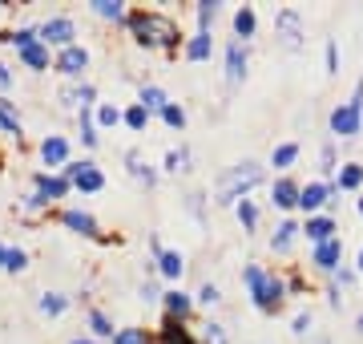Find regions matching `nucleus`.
Masks as SVG:
<instances>
[{"label":"nucleus","instance_id":"nucleus-1","mask_svg":"<svg viewBox=\"0 0 363 344\" xmlns=\"http://www.w3.org/2000/svg\"><path fill=\"white\" fill-rule=\"evenodd\" d=\"M125 25H130L133 41H138L142 49H162V53L174 57L182 45H186L182 28L174 25V16H166V13H130Z\"/></svg>","mask_w":363,"mask_h":344},{"label":"nucleus","instance_id":"nucleus-2","mask_svg":"<svg viewBox=\"0 0 363 344\" xmlns=\"http://www.w3.org/2000/svg\"><path fill=\"white\" fill-rule=\"evenodd\" d=\"M242 284L250 288V300H255L259 312H279V308H283L286 288L274 272H267V267H259V264H247L242 267Z\"/></svg>","mask_w":363,"mask_h":344},{"label":"nucleus","instance_id":"nucleus-3","mask_svg":"<svg viewBox=\"0 0 363 344\" xmlns=\"http://www.w3.org/2000/svg\"><path fill=\"white\" fill-rule=\"evenodd\" d=\"M259 183H262V166H259V162H238V166H230V171L218 178L214 195H218L222 207H230V203L247 199V195H250Z\"/></svg>","mask_w":363,"mask_h":344},{"label":"nucleus","instance_id":"nucleus-4","mask_svg":"<svg viewBox=\"0 0 363 344\" xmlns=\"http://www.w3.org/2000/svg\"><path fill=\"white\" fill-rule=\"evenodd\" d=\"M363 126V77L355 81V93H351L343 106L331 109V134L335 138H355Z\"/></svg>","mask_w":363,"mask_h":344},{"label":"nucleus","instance_id":"nucleus-5","mask_svg":"<svg viewBox=\"0 0 363 344\" xmlns=\"http://www.w3.org/2000/svg\"><path fill=\"white\" fill-rule=\"evenodd\" d=\"M61 178H65L73 190H81V195H97V190H105V174L101 166L93 158H69L65 166H61Z\"/></svg>","mask_w":363,"mask_h":344},{"label":"nucleus","instance_id":"nucleus-6","mask_svg":"<svg viewBox=\"0 0 363 344\" xmlns=\"http://www.w3.org/2000/svg\"><path fill=\"white\" fill-rule=\"evenodd\" d=\"M73 37H77L73 16H49V21L37 25V41L45 49H65V45H73Z\"/></svg>","mask_w":363,"mask_h":344},{"label":"nucleus","instance_id":"nucleus-7","mask_svg":"<svg viewBox=\"0 0 363 344\" xmlns=\"http://www.w3.org/2000/svg\"><path fill=\"white\" fill-rule=\"evenodd\" d=\"M52 69L61 73V77H69V81H81L85 77V69H89V49L85 45H65V49H57V57H52Z\"/></svg>","mask_w":363,"mask_h":344},{"label":"nucleus","instance_id":"nucleus-8","mask_svg":"<svg viewBox=\"0 0 363 344\" xmlns=\"http://www.w3.org/2000/svg\"><path fill=\"white\" fill-rule=\"evenodd\" d=\"M274 33L283 41V49H291V53H298V49H303V37H307L303 16H298L295 9H283V13L274 16Z\"/></svg>","mask_w":363,"mask_h":344},{"label":"nucleus","instance_id":"nucleus-9","mask_svg":"<svg viewBox=\"0 0 363 344\" xmlns=\"http://www.w3.org/2000/svg\"><path fill=\"white\" fill-rule=\"evenodd\" d=\"M331 195H335V183H307V186H298V211H307L315 215L319 207H327L331 203Z\"/></svg>","mask_w":363,"mask_h":344},{"label":"nucleus","instance_id":"nucleus-10","mask_svg":"<svg viewBox=\"0 0 363 344\" xmlns=\"http://www.w3.org/2000/svg\"><path fill=\"white\" fill-rule=\"evenodd\" d=\"M33 190L45 199V207H52V203L69 199V190H73V186H69L61 174H33Z\"/></svg>","mask_w":363,"mask_h":344},{"label":"nucleus","instance_id":"nucleus-11","mask_svg":"<svg viewBox=\"0 0 363 344\" xmlns=\"http://www.w3.org/2000/svg\"><path fill=\"white\" fill-rule=\"evenodd\" d=\"M40 162H45V166H57V171L65 166L69 162V138L65 134H45V138H40Z\"/></svg>","mask_w":363,"mask_h":344},{"label":"nucleus","instance_id":"nucleus-12","mask_svg":"<svg viewBox=\"0 0 363 344\" xmlns=\"http://www.w3.org/2000/svg\"><path fill=\"white\" fill-rule=\"evenodd\" d=\"M247 45L238 37H230V45H226V85H238V81L247 77Z\"/></svg>","mask_w":363,"mask_h":344},{"label":"nucleus","instance_id":"nucleus-13","mask_svg":"<svg viewBox=\"0 0 363 344\" xmlns=\"http://www.w3.org/2000/svg\"><path fill=\"white\" fill-rule=\"evenodd\" d=\"M61 223H65L69 231L85 235V239H101V227H97V219H93L89 211H81V207H65V211H61Z\"/></svg>","mask_w":363,"mask_h":344},{"label":"nucleus","instance_id":"nucleus-14","mask_svg":"<svg viewBox=\"0 0 363 344\" xmlns=\"http://www.w3.org/2000/svg\"><path fill=\"white\" fill-rule=\"evenodd\" d=\"M339 259H343V239H327V243H315V252H311V264L319 267V272H327V276H331V272H335L339 267Z\"/></svg>","mask_w":363,"mask_h":344},{"label":"nucleus","instance_id":"nucleus-15","mask_svg":"<svg viewBox=\"0 0 363 344\" xmlns=\"http://www.w3.org/2000/svg\"><path fill=\"white\" fill-rule=\"evenodd\" d=\"M339 223L331 215H307V223H298V235H307L311 243H327V239H335Z\"/></svg>","mask_w":363,"mask_h":344},{"label":"nucleus","instance_id":"nucleus-16","mask_svg":"<svg viewBox=\"0 0 363 344\" xmlns=\"http://www.w3.org/2000/svg\"><path fill=\"white\" fill-rule=\"evenodd\" d=\"M271 203L279 207V211H295V203H298V183L291 178V174H279L271 183Z\"/></svg>","mask_w":363,"mask_h":344},{"label":"nucleus","instance_id":"nucleus-17","mask_svg":"<svg viewBox=\"0 0 363 344\" xmlns=\"http://www.w3.org/2000/svg\"><path fill=\"white\" fill-rule=\"evenodd\" d=\"M162 308H166L169 320H186L190 312H194V300H190L182 288H169V291H162Z\"/></svg>","mask_w":363,"mask_h":344},{"label":"nucleus","instance_id":"nucleus-18","mask_svg":"<svg viewBox=\"0 0 363 344\" xmlns=\"http://www.w3.org/2000/svg\"><path fill=\"white\" fill-rule=\"evenodd\" d=\"M157 344H198V336H194L190 328H186V320H169V316H166Z\"/></svg>","mask_w":363,"mask_h":344},{"label":"nucleus","instance_id":"nucleus-19","mask_svg":"<svg viewBox=\"0 0 363 344\" xmlns=\"http://www.w3.org/2000/svg\"><path fill=\"white\" fill-rule=\"evenodd\" d=\"M210 53H214V37H210V33H194V37L182 45V57H186V61H206Z\"/></svg>","mask_w":363,"mask_h":344},{"label":"nucleus","instance_id":"nucleus-20","mask_svg":"<svg viewBox=\"0 0 363 344\" xmlns=\"http://www.w3.org/2000/svg\"><path fill=\"white\" fill-rule=\"evenodd\" d=\"M93 16H101V21H113V25H125V16H130V9L121 4V0H89Z\"/></svg>","mask_w":363,"mask_h":344},{"label":"nucleus","instance_id":"nucleus-21","mask_svg":"<svg viewBox=\"0 0 363 344\" xmlns=\"http://www.w3.org/2000/svg\"><path fill=\"white\" fill-rule=\"evenodd\" d=\"M295 235H298V223H295V219H283V223L274 227V235H271L274 255H286V252H291V247H295Z\"/></svg>","mask_w":363,"mask_h":344},{"label":"nucleus","instance_id":"nucleus-22","mask_svg":"<svg viewBox=\"0 0 363 344\" xmlns=\"http://www.w3.org/2000/svg\"><path fill=\"white\" fill-rule=\"evenodd\" d=\"M21 61H25V65L33 69V73H45V69L52 65V53L45 49V45H40V41H33L28 49H21Z\"/></svg>","mask_w":363,"mask_h":344},{"label":"nucleus","instance_id":"nucleus-23","mask_svg":"<svg viewBox=\"0 0 363 344\" xmlns=\"http://www.w3.org/2000/svg\"><path fill=\"white\" fill-rule=\"evenodd\" d=\"M125 166H130V174L138 178V183H145V186H154V183H157V171L142 158V150H130V154H125Z\"/></svg>","mask_w":363,"mask_h":344},{"label":"nucleus","instance_id":"nucleus-24","mask_svg":"<svg viewBox=\"0 0 363 344\" xmlns=\"http://www.w3.org/2000/svg\"><path fill=\"white\" fill-rule=\"evenodd\" d=\"M166 90H162V85H142V93H138V106L145 109V114H162V109H166Z\"/></svg>","mask_w":363,"mask_h":344},{"label":"nucleus","instance_id":"nucleus-25","mask_svg":"<svg viewBox=\"0 0 363 344\" xmlns=\"http://www.w3.org/2000/svg\"><path fill=\"white\" fill-rule=\"evenodd\" d=\"M0 130L13 134L16 142H21V134H25V126H21V114H16V106L9 102V97H0Z\"/></svg>","mask_w":363,"mask_h":344},{"label":"nucleus","instance_id":"nucleus-26","mask_svg":"<svg viewBox=\"0 0 363 344\" xmlns=\"http://www.w3.org/2000/svg\"><path fill=\"white\" fill-rule=\"evenodd\" d=\"M255 28H259V16H255V9H250V4H242V9L234 13V33H238V41L247 45V41L255 37Z\"/></svg>","mask_w":363,"mask_h":344},{"label":"nucleus","instance_id":"nucleus-27","mask_svg":"<svg viewBox=\"0 0 363 344\" xmlns=\"http://www.w3.org/2000/svg\"><path fill=\"white\" fill-rule=\"evenodd\" d=\"M117 122H121V109H117L113 102H97V106H93V126H97V130H113Z\"/></svg>","mask_w":363,"mask_h":344},{"label":"nucleus","instance_id":"nucleus-28","mask_svg":"<svg viewBox=\"0 0 363 344\" xmlns=\"http://www.w3.org/2000/svg\"><path fill=\"white\" fill-rule=\"evenodd\" d=\"M89 332H93V340H97V344L113 340V320L105 316L101 308H89Z\"/></svg>","mask_w":363,"mask_h":344},{"label":"nucleus","instance_id":"nucleus-29","mask_svg":"<svg viewBox=\"0 0 363 344\" xmlns=\"http://www.w3.org/2000/svg\"><path fill=\"white\" fill-rule=\"evenodd\" d=\"M69 304H73V300H69L65 291H45V296H40V300H37L40 316H61V312H65Z\"/></svg>","mask_w":363,"mask_h":344},{"label":"nucleus","instance_id":"nucleus-30","mask_svg":"<svg viewBox=\"0 0 363 344\" xmlns=\"http://www.w3.org/2000/svg\"><path fill=\"white\" fill-rule=\"evenodd\" d=\"M157 272H162L166 279H182V272H186L182 252H162V255H157Z\"/></svg>","mask_w":363,"mask_h":344},{"label":"nucleus","instance_id":"nucleus-31","mask_svg":"<svg viewBox=\"0 0 363 344\" xmlns=\"http://www.w3.org/2000/svg\"><path fill=\"white\" fill-rule=\"evenodd\" d=\"M166 174H186L190 171V146H178V150H166V162H162Z\"/></svg>","mask_w":363,"mask_h":344},{"label":"nucleus","instance_id":"nucleus-32","mask_svg":"<svg viewBox=\"0 0 363 344\" xmlns=\"http://www.w3.org/2000/svg\"><path fill=\"white\" fill-rule=\"evenodd\" d=\"M77 126H81V142L89 146V150H97V146H101V130L93 126V109H81V114H77Z\"/></svg>","mask_w":363,"mask_h":344},{"label":"nucleus","instance_id":"nucleus-33","mask_svg":"<svg viewBox=\"0 0 363 344\" xmlns=\"http://www.w3.org/2000/svg\"><path fill=\"white\" fill-rule=\"evenodd\" d=\"M359 183H363V166L359 162H343V171L335 178V190H359Z\"/></svg>","mask_w":363,"mask_h":344},{"label":"nucleus","instance_id":"nucleus-34","mask_svg":"<svg viewBox=\"0 0 363 344\" xmlns=\"http://www.w3.org/2000/svg\"><path fill=\"white\" fill-rule=\"evenodd\" d=\"M295 158H298V142H279L271 150V166H279V171L295 166Z\"/></svg>","mask_w":363,"mask_h":344},{"label":"nucleus","instance_id":"nucleus-35","mask_svg":"<svg viewBox=\"0 0 363 344\" xmlns=\"http://www.w3.org/2000/svg\"><path fill=\"white\" fill-rule=\"evenodd\" d=\"M4 45H16V53H21V49H28V45H33V41H37V25H25V28H13V33H4Z\"/></svg>","mask_w":363,"mask_h":344},{"label":"nucleus","instance_id":"nucleus-36","mask_svg":"<svg viewBox=\"0 0 363 344\" xmlns=\"http://www.w3.org/2000/svg\"><path fill=\"white\" fill-rule=\"evenodd\" d=\"M234 211H238L242 231H255V227H259V207H255L250 199H238V203H234Z\"/></svg>","mask_w":363,"mask_h":344},{"label":"nucleus","instance_id":"nucleus-37","mask_svg":"<svg viewBox=\"0 0 363 344\" xmlns=\"http://www.w3.org/2000/svg\"><path fill=\"white\" fill-rule=\"evenodd\" d=\"M109 344H154V336L145 328H117Z\"/></svg>","mask_w":363,"mask_h":344},{"label":"nucleus","instance_id":"nucleus-38","mask_svg":"<svg viewBox=\"0 0 363 344\" xmlns=\"http://www.w3.org/2000/svg\"><path fill=\"white\" fill-rule=\"evenodd\" d=\"M121 122H125V126H130L133 134H142L145 126H150V114H145V109L138 106V102H133L130 109H121Z\"/></svg>","mask_w":363,"mask_h":344},{"label":"nucleus","instance_id":"nucleus-39","mask_svg":"<svg viewBox=\"0 0 363 344\" xmlns=\"http://www.w3.org/2000/svg\"><path fill=\"white\" fill-rule=\"evenodd\" d=\"M218 0H198V33H210V25H214V16H218Z\"/></svg>","mask_w":363,"mask_h":344},{"label":"nucleus","instance_id":"nucleus-40","mask_svg":"<svg viewBox=\"0 0 363 344\" xmlns=\"http://www.w3.org/2000/svg\"><path fill=\"white\" fill-rule=\"evenodd\" d=\"M162 122H166L169 130H186V109H182L178 102H166V109H162Z\"/></svg>","mask_w":363,"mask_h":344},{"label":"nucleus","instance_id":"nucleus-41","mask_svg":"<svg viewBox=\"0 0 363 344\" xmlns=\"http://www.w3.org/2000/svg\"><path fill=\"white\" fill-rule=\"evenodd\" d=\"M97 106V85L93 81H77V109H93Z\"/></svg>","mask_w":363,"mask_h":344},{"label":"nucleus","instance_id":"nucleus-42","mask_svg":"<svg viewBox=\"0 0 363 344\" xmlns=\"http://www.w3.org/2000/svg\"><path fill=\"white\" fill-rule=\"evenodd\" d=\"M198 304L202 308H214L222 300V291H218V284H202V288H198V296H194Z\"/></svg>","mask_w":363,"mask_h":344},{"label":"nucleus","instance_id":"nucleus-43","mask_svg":"<svg viewBox=\"0 0 363 344\" xmlns=\"http://www.w3.org/2000/svg\"><path fill=\"white\" fill-rule=\"evenodd\" d=\"M28 267V255L21 247H9V259H4V272H25Z\"/></svg>","mask_w":363,"mask_h":344},{"label":"nucleus","instance_id":"nucleus-44","mask_svg":"<svg viewBox=\"0 0 363 344\" xmlns=\"http://www.w3.org/2000/svg\"><path fill=\"white\" fill-rule=\"evenodd\" d=\"M21 211H25V215H40V211H49V207H45V199H40L37 190H28L25 199H21Z\"/></svg>","mask_w":363,"mask_h":344},{"label":"nucleus","instance_id":"nucleus-45","mask_svg":"<svg viewBox=\"0 0 363 344\" xmlns=\"http://www.w3.org/2000/svg\"><path fill=\"white\" fill-rule=\"evenodd\" d=\"M198 344H226L222 324H206V328H202V336H198Z\"/></svg>","mask_w":363,"mask_h":344},{"label":"nucleus","instance_id":"nucleus-46","mask_svg":"<svg viewBox=\"0 0 363 344\" xmlns=\"http://www.w3.org/2000/svg\"><path fill=\"white\" fill-rule=\"evenodd\" d=\"M311 324H315L311 312H298V316L291 320V332H298V336H303V332H311Z\"/></svg>","mask_w":363,"mask_h":344},{"label":"nucleus","instance_id":"nucleus-47","mask_svg":"<svg viewBox=\"0 0 363 344\" xmlns=\"http://www.w3.org/2000/svg\"><path fill=\"white\" fill-rule=\"evenodd\" d=\"M327 73H339V45L327 41Z\"/></svg>","mask_w":363,"mask_h":344},{"label":"nucleus","instance_id":"nucleus-48","mask_svg":"<svg viewBox=\"0 0 363 344\" xmlns=\"http://www.w3.org/2000/svg\"><path fill=\"white\" fill-rule=\"evenodd\" d=\"M323 171H327V174H331V171H339V166H335V146H331V142L323 146Z\"/></svg>","mask_w":363,"mask_h":344},{"label":"nucleus","instance_id":"nucleus-49","mask_svg":"<svg viewBox=\"0 0 363 344\" xmlns=\"http://www.w3.org/2000/svg\"><path fill=\"white\" fill-rule=\"evenodd\" d=\"M142 300H145V304H157V300H162V291H157L154 284H142Z\"/></svg>","mask_w":363,"mask_h":344},{"label":"nucleus","instance_id":"nucleus-50","mask_svg":"<svg viewBox=\"0 0 363 344\" xmlns=\"http://www.w3.org/2000/svg\"><path fill=\"white\" fill-rule=\"evenodd\" d=\"M0 90H13V69L0 61Z\"/></svg>","mask_w":363,"mask_h":344},{"label":"nucleus","instance_id":"nucleus-51","mask_svg":"<svg viewBox=\"0 0 363 344\" xmlns=\"http://www.w3.org/2000/svg\"><path fill=\"white\" fill-rule=\"evenodd\" d=\"M69 344H97V340H93V336H73Z\"/></svg>","mask_w":363,"mask_h":344},{"label":"nucleus","instance_id":"nucleus-52","mask_svg":"<svg viewBox=\"0 0 363 344\" xmlns=\"http://www.w3.org/2000/svg\"><path fill=\"white\" fill-rule=\"evenodd\" d=\"M4 259H9V247H4V243H0V272H4Z\"/></svg>","mask_w":363,"mask_h":344},{"label":"nucleus","instance_id":"nucleus-53","mask_svg":"<svg viewBox=\"0 0 363 344\" xmlns=\"http://www.w3.org/2000/svg\"><path fill=\"white\" fill-rule=\"evenodd\" d=\"M355 272L363 276V247H359V259H355Z\"/></svg>","mask_w":363,"mask_h":344},{"label":"nucleus","instance_id":"nucleus-54","mask_svg":"<svg viewBox=\"0 0 363 344\" xmlns=\"http://www.w3.org/2000/svg\"><path fill=\"white\" fill-rule=\"evenodd\" d=\"M355 328H359V332H363V312H359V320H355Z\"/></svg>","mask_w":363,"mask_h":344},{"label":"nucleus","instance_id":"nucleus-55","mask_svg":"<svg viewBox=\"0 0 363 344\" xmlns=\"http://www.w3.org/2000/svg\"><path fill=\"white\" fill-rule=\"evenodd\" d=\"M359 215H363V199H359Z\"/></svg>","mask_w":363,"mask_h":344}]
</instances>
